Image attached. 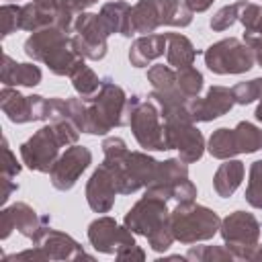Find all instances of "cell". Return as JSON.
Masks as SVG:
<instances>
[{
  "instance_id": "cell-1",
  "label": "cell",
  "mask_w": 262,
  "mask_h": 262,
  "mask_svg": "<svg viewBox=\"0 0 262 262\" xmlns=\"http://www.w3.org/2000/svg\"><path fill=\"white\" fill-rule=\"evenodd\" d=\"M102 164L113 172L119 194H133L145 188L158 170V160L147 151H131L123 137H104L102 141Z\"/></svg>"
},
{
  "instance_id": "cell-2",
  "label": "cell",
  "mask_w": 262,
  "mask_h": 262,
  "mask_svg": "<svg viewBox=\"0 0 262 262\" xmlns=\"http://www.w3.org/2000/svg\"><path fill=\"white\" fill-rule=\"evenodd\" d=\"M23 51L33 61H41L55 76H72L86 63V57L74 47L70 33L59 27L35 31L23 45Z\"/></svg>"
},
{
  "instance_id": "cell-3",
  "label": "cell",
  "mask_w": 262,
  "mask_h": 262,
  "mask_svg": "<svg viewBox=\"0 0 262 262\" xmlns=\"http://www.w3.org/2000/svg\"><path fill=\"white\" fill-rule=\"evenodd\" d=\"M123 225L133 233L147 237V244L154 252H166L176 239L170 227V209L168 201L158 194H143L123 219Z\"/></svg>"
},
{
  "instance_id": "cell-4",
  "label": "cell",
  "mask_w": 262,
  "mask_h": 262,
  "mask_svg": "<svg viewBox=\"0 0 262 262\" xmlns=\"http://www.w3.org/2000/svg\"><path fill=\"white\" fill-rule=\"evenodd\" d=\"M86 102L84 111V129L82 133L90 135H106L108 131L127 125V100L125 90L111 78L104 76L100 88L90 98H82Z\"/></svg>"
},
{
  "instance_id": "cell-5",
  "label": "cell",
  "mask_w": 262,
  "mask_h": 262,
  "mask_svg": "<svg viewBox=\"0 0 262 262\" xmlns=\"http://www.w3.org/2000/svg\"><path fill=\"white\" fill-rule=\"evenodd\" d=\"M127 125L133 131L135 141L145 151H164L168 149L166 127L160 113V106L151 100V96L133 94L127 100Z\"/></svg>"
},
{
  "instance_id": "cell-6",
  "label": "cell",
  "mask_w": 262,
  "mask_h": 262,
  "mask_svg": "<svg viewBox=\"0 0 262 262\" xmlns=\"http://www.w3.org/2000/svg\"><path fill=\"white\" fill-rule=\"evenodd\" d=\"M192 10L184 0H137L131 6V31L149 35L160 27H188L192 23Z\"/></svg>"
},
{
  "instance_id": "cell-7",
  "label": "cell",
  "mask_w": 262,
  "mask_h": 262,
  "mask_svg": "<svg viewBox=\"0 0 262 262\" xmlns=\"http://www.w3.org/2000/svg\"><path fill=\"white\" fill-rule=\"evenodd\" d=\"M219 225L221 217L213 209L196 205L194 201L176 203V207L170 211V227L174 239L186 246L211 239L219 231Z\"/></svg>"
},
{
  "instance_id": "cell-8",
  "label": "cell",
  "mask_w": 262,
  "mask_h": 262,
  "mask_svg": "<svg viewBox=\"0 0 262 262\" xmlns=\"http://www.w3.org/2000/svg\"><path fill=\"white\" fill-rule=\"evenodd\" d=\"M262 149V129L250 121H239L233 129L219 127L207 141V151L217 160H229L239 154H254Z\"/></svg>"
},
{
  "instance_id": "cell-9",
  "label": "cell",
  "mask_w": 262,
  "mask_h": 262,
  "mask_svg": "<svg viewBox=\"0 0 262 262\" xmlns=\"http://www.w3.org/2000/svg\"><path fill=\"white\" fill-rule=\"evenodd\" d=\"M147 194H158L166 201L190 203L196 199V186L188 178V164L180 158H170L158 162L154 180L145 186Z\"/></svg>"
},
{
  "instance_id": "cell-10",
  "label": "cell",
  "mask_w": 262,
  "mask_h": 262,
  "mask_svg": "<svg viewBox=\"0 0 262 262\" xmlns=\"http://www.w3.org/2000/svg\"><path fill=\"white\" fill-rule=\"evenodd\" d=\"M260 221L254 213L248 211H233L221 219L219 225L223 244L231 250L235 260H252V254L260 244Z\"/></svg>"
},
{
  "instance_id": "cell-11",
  "label": "cell",
  "mask_w": 262,
  "mask_h": 262,
  "mask_svg": "<svg viewBox=\"0 0 262 262\" xmlns=\"http://www.w3.org/2000/svg\"><path fill=\"white\" fill-rule=\"evenodd\" d=\"M203 57H205V66L217 76L246 74L254 68V61H256L252 47L237 37H225L209 45Z\"/></svg>"
},
{
  "instance_id": "cell-12",
  "label": "cell",
  "mask_w": 262,
  "mask_h": 262,
  "mask_svg": "<svg viewBox=\"0 0 262 262\" xmlns=\"http://www.w3.org/2000/svg\"><path fill=\"white\" fill-rule=\"evenodd\" d=\"M164 127H166L168 149H178V158L182 162L194 164L203 158V154L207 149L205 137L188 113L164 117Z\"/></svg>"
},
{
  "instance_id": "cell-13",
  "label": "cell",
  "mask_w": 262,
  "mask_h": 262,
  "mask_svg": "<svg viewBox=\"0 0 262 262\" xmlns=\"http://www.w3.org/2000/svg\"><path fill=\"white\" fill-rule=\"evenodd\" d=\"M61 147H63V141H61L55 125L47 123L20 145V160L29 170L49 174V170L61 156L59 154Z\"/></svg>"
},
{
  "instance_id": "cell-14",
  "label": "cell",
  "mask_w": 262,
  "mask_h": 262,
  "mask_svg": "<svg viewBox=\"0 0 262 262\" xmlns=\"http://www.w3.org/2000/svg\"><path fill=\"white\" fill-rule=\"evenodd\" d=\"M49 225H51L49 215H39L31 205L16 201V203L4 207L0 213V229H2L0 239H6L12 233V229H16L20 235H25L33 244H37V239Z\"/></svg>"
},
{
  "instance_id": "cell-15",
  "label": "cell",
  "mask_w": 262,
  "mask_h": 262,
  "mask_svg": "<svg viewBox=\"0 0 262 262\" xmlns=\"http://www.w3.org/2000/svg\"><path fill=\"white\" fill-rule=\"evenodd\" d=\"M0 108L6 115V119L16 125L33 123V121H49V98L41 94L25 96L12 86H2Z\"/></svg>"
},
{
  "instance_id": "cell-16",
  "label": "cell",
  "mask_w": 262,
  "mask_h": 262,
  "mask_svg": "<svg viewBox=\"0 0 262 262\" xmlns=\"http://www.w3.org/2000/svg\"><path fill=\"white\" fill-rule=\"evenodd\" d=\"M74 47L86 57V59H92V61H100L104 59L106 51H108V33L100 20L98 14L94 12H80L76 16V23H74Z\"/></svg>"
},
{
  "instance_id": "cell-17",
  "label": "cell",
  "mask_w": 262,
  "mask_h": 262,
  "mask_svg": "<svg viewBox=\"0 0 262 262\" xmlns=\"http://www.w3.org/2000/svg\"><path fill=\"white\" fill-rule=\"evenodd\" d=\"M90 164H92V151L88 147L78 143L66 147V151L57 158V162L49 170L51 186L61 192L72 190L80 180V176L90 168Z\"/></svg>"
},
{
  "instance_id": "cell-18",
  "label": "cell",
  "mask_w": 262,
  "mask_h": 262,
  "mask_svg": "<svg viewBox=\"0 0 262 262\" xmlns=\"http://www.w3.org/2000/svg\"><path fill=\"white\" fill-rule=\"evenodd\" d=\"M88 242L100 254H119L121 250L135 244L133 231L125 225H119L113 217L100 215L88 225Z\"/></svg>"
},
{
  "instance_id": "cell-19",
  "label": "cell",
  "mask_w": 262,
  "mask_h": 262,
  "mask_svg": "<svg viewBox=\"0 0 262 262\" xmlns=\"http://www.w3.org/2000/svg\"><path fill=\"white\" fill-rule=\"evenodd\" d=\"M235 104L233 90L227 86H211L205 96H196L188 102V111L194 123H209L227 115Z\"/></svg>"
},
{
  "instance_id": "cell-20",
  "label": "cell",
  "mask_w": 262,
  "mask_h": 262,
  "mask_svg": "<svg viewBox=\"0 0 262 262\" xmlns=\"http://www.w3.org/2000/svg\"><path fill=\"white\" fill-rule=\"evenodd\" d=\"M119 190L113 172L100 164L86 182V203L94 213H108L115 205Z\"/></svg>"
},
{
  "instance_id": "cell-21",
  "label": "cell",
  "mask_w": 262,
  "mask_h": 262,
  "mask_svg": "<svg viewBox=\"0 0 262 262\" xmlns=\"http://www.w3.org/2000/svg\"><path fill=\"white\" fill-rule=\"evenodd\" d=\"M33 246H39L47 260H94L90 254L84 252V248L66 231H59V229H51V225L41 233V237L37 239V244Z\"/></svg>"
},
{
  "instance_id": "cell-22",
  "label": "cell",
  "mask_w": 262,
  "mask_h": 262,
  "mask_svg": "<svg viewBox=\"0 0 262 262\" xmlns=\"http://www.w3.org/2000/svg\"><path fill=\"white\" fill-rule=\"evenodd\" d=\"M43 72L35 63H23L12 59L8 53L2 55V68H0V82L2 86H25L33 88L41 82Z\"/></svg>"
},
{
  "instance_id": "cell-23",
  "label": "cell",
  "mask_w": 262,
  "mask_h": 262,
  "mask_svg": "<svg viewBox=\"0 0 262 262\" xmlns=\"http://www.w3.org/2000/svg\"><path fill=\"white\" fill-rule=\"evenodd\" d=\"M168 39L166 33H149L137 37L129 47V61L133 68H145L154 59L162 57L166 53Z\"/></svg>"
},
{
  "instance_id": "cell-24",
  "label": "cell",
  "mask_w": 262,
  "mask_h": 262,
  "mask_svg": "<svg viewBox=\"0 0 262 262\" xmlns=\"http://www.w3.org/2000/svg\"><path fill=\"white\" fill-rule=\"evenodd\" d=\"M104 29L108 35L117 33L123 37H131V6L125 0H113V2H104L100 12H98Z\"/></svg>"
},
{
  "instance_id": "cell-25",
  "label": "cell",
  "mask_w": 262,
  "mask_h": 262,
  "mask_svg": "<svg viewBox=\"0 0 262 262\" xmlns=\"http://www.w3.org/2000/svg\"><path fill=\"white\" fill-rule=\"evenodd\" d=\"M246 174V166L239 160H223V164L217 168L215 176H213V188L221 199H229L242 184Z\"/></svg>"
},
{
  "instance_id": "cell-26",
  "label": "cell",
  "mask_w": 262,
  "mask_h": 262,
  "mask_svg": "<svg viewBox=\"0 0 262 262\" xmlns=\"http://www.w3.org/2000/svg\"><path fill=\"white\" fill-rule=\"evenodd\" d=\"M168 39V47H166V59L168 66H172L174 70H182L194 63L196 57V49L192 45V41L182 35V33H166Z\"/></svg>"
},
{
  "instance_id": "cell-27",
  "label": "cell",
  "mask_w": 262,
  "mask_h": 262,
  "mask_svg": "<svg viewBox=\"0 0 262 262\" xmlns=\"http://www.w3.org/2000/svg\"><path fill=\"white\" fill-rule=\"evenodd\" d=\"M186 260L192 262H231L235 256L227 246H192L186 254Z\"/></svg>"
},
{
  "instance_id": "cell-28",
  "label": "cell",
  "mask_w": 262,
  "mask_h": 262,
  "mask_svg": "<svg viewBox=\"0 0 262 262\" xmlns=\"http://www.w3.org/2000/svg\"><path fill=\"white\" fill-rule=\"evenodd\" d=\"M70 80H72L74 90L80 94V98H90L92 94H96V90L100 88V82H102V80L94 74V70L88 68L86 63H84L82 68H78V70L70 76Z\"/></svg>"
},
{
  "instance_id": "cell-29",
  "label": "cell",
  "mask_w": 262,
  "mask_h": 262,
  "mask_svg": "<svg viewBox=\"0 0 262 262\" xmlns=\"http://www.w3.org/2000/svg\"><path fill=\"white\" fill-rule=\"evenodd\" d=\"M176 82H178V88L182 90V94L192 100L196 96H201V90H203V74L188 66V68H182V70H176Z\"/></svg>"
},
{
  "instance_id": "cell-30",
  "label": "cell",
  "mask_w": 262,
  "mask_h": 262,
  "mask_svg": "<svg viewBox=\"0 0 262 262\" xmlns=\"http://www.w3.org/2000/svg\"><path fill=\"white\" fill-rule=\"evenodd\" d=\"M244 4H246V0H239V2H233V4H227V6L219 8V10L211 16L209 27H211L213 31H227L229 27H233V25L239 20V12H242Z\"/></svg>"
},
{
  "instance_id": "cell-31",
  "label": "cell",
  "mask_w": 262,
  "mask_h": 262,
  "mask_svg": "<svg viewBox=\"0 0 262 262\" xmlns=\"http://www.w3.org/2000/svg\"><path fill=\"white\" fill-rule=\"evenodd\" d=\"M246 201L254 209H262V160L252 162L248 186H246Z\"/></svg>"
},
{
  "instance_id": "cell-32",
  "label": "cell",
  "mask_w": 262,
  "mask_h": 262,
  "mask_svg": "<svg viewBox=\"0 0 262 262\" xmlns=\"http://www.w3.org/2000/svg\"><path fill=\"white\" fill-rule=\"evenodd\" d=\"M233 96H235V104H250L254 100H262V78H254L248 82H237L233 88Z\"/></svg>"
},
{
  "instance_id": "cell-33",
  "label": "cell",
  "mask_w": 262,
  "mask_h": 262,
  "mask_svg": "<svg viewBox=\"0 0 262 262\" xmlns=\"http://www.w3.org/2000/svg\"><path fill=\"white\" fill-rule=\"evenodd\" d=\"M20 8L18 4H2L0 16H2V37H8L16 31H20Z\"/></svg>"
},
{
  "instance_id": "cell-34",
  "label": "cell",
  "mask_w": 262,
  "mask_h": 262,
  "mask_svg": "<svg viewBox=\"0 0 262 262\" xmlns=\"http://www.w3.org/2000/svg\"><path fill=\"white\" fill-rule=\"evenodd\" d=\"M23 166L16 162V156L12 154L6 137H2V176H8V178H16L20 174Z\"/></svg>"
},
{
  "instance_id": "cell-35",
  "label": "cell",
  "mask_w": 262,
  "mask_h": 262,
  "mask_svg": "<svg viewBox=\"0 0 262 262\" xmlns=\"http://www.w3.org/2000/svg\"><path fill=\"white\" fill-rule=\"evenodd\" d=\"M2 260L4 262H23V260H35V262H39V260H47V256H45V252L39 248V246H33V248H29V250H23V252H18V254H10V256H2Z\"/></svg>"
},
{
  "instance_id": "cell-36",
  "label": "cell",
  "mask_w": 262,
  "mask_h": 262,
  "mask_svg": "<svg viewBox=\"0 0 262 262\" xmlns=\"http://www.w3.org/2000/svg\"><path fill=\"white\" fill-rule=\"evenodd\" d=\"M115 258L117 260H145V252L137 244H133V246L121 250L119 254H115Z\"/></svg>"
},
{
  "instance_id": "cell-37",
  "label": "cell",
  "mask_w": 262,
  "mask_h": 262,
  "mask_svg": "<svg viewBox=\"0 0 262 262\" xmlns=\"http://www.w3.org/2000/svg\"><path fill=\"white\" fill-rule=\"evenodd\" d=\"M244 43L250 45V47L262 45V16H260L258 25H256L252 31H244Z\"/></svg>"
},
{
  "instance_id": "cell-38",
  "label": "cell",
  "mask_w": 262,
  "mask_h": 262,
  "mask_svg": "<svg viewBox=\"0 0 262 262\" xmlns=\"http://www.w3.org/2000/svg\"><path fill=\"white\" fill-rule=\"evenodd\" d=\"M0 184H2L0 201H2V205H6V203H8V199H10V194L18 190V184H16V182H12V178H8V176H0Z\"/></svg>"
},
{
  "instance_id": "cell-39",
  "label": "cell",
  "mask_w": 262,
  "mask_h": 262,
  "mask_svg": "<svg viewBox=\"0 0 262 262\" xmlns=\"http://www.w3.org/2000/svg\"><path fill=\"white\" fill-rule=\"evenodd\" d=\"M70 10H74L76 14H80V12H84L86 8H90L92 4H96L98 0H61Z\"/></svg>"
},
{
  "instance_id": "cell-40",
  "label": "cell",
  "mask_w": 262,
  "mask_h": 262,
  "mask_svg": "<svg viewBox=\"0 0 262 262\" xmlns=\"http://www.w3.org/2000/svg\"><path fill=\"white\" fill-rule=\"evenodd\" d=\"M213 2H215V0H184V4H186L192 12H205V10L211 8Z\"/></svg>"
},
{
  "instance_id": "cell-41",
  "label": "cell",
  "mask_w": 262,
  "mask_h": 262,
  "mask_svg": "<svg viewBox=\"0 0 262 262\" xmlns=\"http://www.w3.org/2000/svg\"><path fill=\"white\" fill-rule=\"evenodd\" d=\"M252 51H254V57H256V61L262 66V45H256V47H252Z\"/></svg>"
},
{
  "instance_id": "cell-42",
  "label": "cell",
  "mask_w": 262,
  "mask_h": 262,
  "mask_svg": "<svg viewBox=\"0 0 262 262\" xmlns=\"http://www.w3.org/2000/svg\"><path fill=\"white\" fill-rule=\"evenodd\" d=\"M254 117H256V121L262 123V100L258 102V106H256V111H254Z\"/></svg>"
}]
</instances>
